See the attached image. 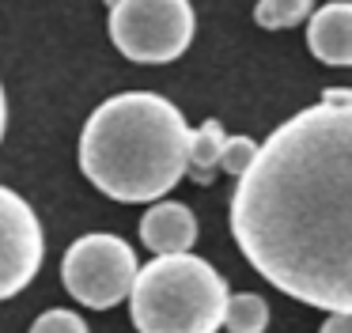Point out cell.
Returning <instances> with one entry per match:
<instances>
[{"label": "cell", "mask_w": 352, "mask_h": 333, "mask_svg": "<svg viewBox=\"0 0 352 333\" xmlns=\"http://www.w3.org/2000/svg\"><path fill=\"white\" fill-rule=\"evenodd\" d=\"M231 235L284 295L352 310V98H322L258 144L231 193Z\"/></svg>", "instance_id": "6da1fadb"}, {"label": "cell", "mask_w": 352, "mask_h": 333, "mask_svg": "<svg viewBox=\"0 0 352 333\" xmlns=\"http://www.w3.org/2000/svg\"><path fill=\"white\" fill-rule=\"evenodd\" d=\"M190 125L170 98L122 91L91 110L80 133V171L122 204L160 201L186 174Z\"/></svg>", "instance_id": "7a4b0ae2"}, {"label": "cell", "mask_w": 352, "mask_h": 333, "mask_svg": "<svg viewBox=\"0 0 352 333\" xmlns=\"http://www.w3.org/2000/svg\"><path fill=\"white\" fill-rule=\"evenodd\" d=\"M223 307V277L193 254H160L137 269L129 288V314L140 333H216Z\"/></svg>", "instance_id": "3957f363"}, {"label": "cell", "mask_w": 352, "mask_h": 333, "mask_svg": "<svg viewBox=\"0 0 352 333\" xmlns=\"http://www.w3.org/2000/svg\"><path fill=\"white\" fill-rule=\"evenodd\" d=\"M110 38L133 65L178 61L193 42L197 15L190 0H107Z\"/></svg>", "instance_id": "277c9868"}, {"label": "cell", "mask_w": 352, "mask_h": 333, "mask_svg": "<svg viewBox=\"0 0 352 333\" xmlns=\"http://www.w3.org/2000/svg\"><path fill=\"white\" fill-rule=\"evenodd\" d=\"M137 254L118 235H84L61 257V284L76 303L95 310H110L129 299L137 280Z\"/></svg>", "instance_id": "5b68a950"}, {"label": "cell", "mask_w": 352, "mask_h": 333, "mask_svg": "<svg viewBox=\"0 0 352 333\" xmlns=\"http://www.w3.org/2000/svg\"><path fill=\"white\" fill-rule=\"evenodd\" d=\"M46 235L34 208L12 186H0V299L19 295L42 269Z\"/></svg>", "instance_id": "8992f818"}, {"label": "cell", "mask_w": 352, "mask_h": 333, "mask_svg": "<svg viewBox=\"0 0 352 333\" xmlns=\"http://www.w3.org/2000/svg\"><path fill=\"white\" fill-rule=\"evenodd\" d=\"M311 53L329 68H352V0H329L307 27Z\"/></svg>", "instance_id": "52a82bcc"}, {"label": "cell", "mask_w": 352, "mask_h": 333, "mask_svg": "<svg viewBox=\"0 0 352 333\" xmlns=\"http://www.w3.org/2000/svg\"><path fill=\"white\" fill-rule=\"evenodd\" d=\"M140 242L160 254H190L197 242V219L182 201H160L140 216Z\"/></svg>", "instance_id": "ba28073f"}, {"label": "cell", "mask_w": 352, "mask_h": 333, "mask_svg": "<svg viewBox=\"0 0 352 333\" xmlns=\"http://www.w3.org/2000/svg\"><path fill=\"white\" fill-rule=\"evenodd\" d=\"M223 140H228V133H223V125L216 118H208L201 129H193L190 133V151H186V174H190L197 186H208V182L216 178V171H220V151H223Z\"/></svg>", "instance_id": "9c48e42d"}, {"label": "cell", "mask_w": 352, "mask_h": 333, "mask_svg": "<svg viewBox=\"0 0 352 333\" xmlns=\"http://www.w3.org/2000/svg\"><path fill=\"white\" fill-rule=\"evenodd\" d=\"M223 325L228 333H265L269 325V303L254 292H239L228 295V307H223Z\"/></svg>", "instance_id": "30bf717a"}, {"label": "cell", "mask_w": 352, "mask_h": 333, "mask_svg": "<svg viewBox=\"0 0 352 333\" xmlns=\"http://www.w3.org/2000/svg\"><path fill=\"white\" fill-rule=\"evenodd\" d=\"M311 12H314V0H258L254 19L265 30H288V27H299Z\"/></svg>", "instance_id": "8fae6325"}, {"label": "cell", "mask_w": 352, "mask_h": 333, "mask_svg": "<svg viewBox=\"0 0 352 333\" xmlns=\"http://www.w3.org/2000/svg\"><path fill=\"white\" fill-rule=\"evenodd\" d=\"M254 155H258V144L250 136H228L223 140V151H220V171L231 174V178H243L250 171Z\"/></svg>", "instance_id": "7c38bea8"}, {"label": "cell", "mask_w": 352, "mask_h": 333, "mask_svg": "<svg viewBox=\"0 0 352 333\" xmlns=\"http://www.w3.org/2000/svg\"><path fill=\"white\" fill-rule=\"evenodd\" d=\"M31 333H87V322L76 314V310H46V314H38L31 322Z\"/></svg>", "instance_id": "4fadbf2b"}, {"label": "cell", "mask_w": 352, "mask_h": 333, "mask_svg": "<svg viewBox=\"0 0 352 333\" xmlns=\"http://www.w3.org/2000/svg\"><path fill=\"white\" fill-rule=\"evenodd\" d=\"M318 333H352V310H341V314H329L322 322Z\"/></svg>", "instance_id": "5bb4252c"}, {"label": "cell", "mask_w": 352, "mask_h": 333, "mask_svg": "<svg viewBox=\"0 0 352 333\" xmlns=\"http://www.w3.org/2000/svg\"><path fill=\"white\" fill-rule=\"evenodd\" d=\"M4 125H8V98H4V87H0V140H4Z\"/></svg>", "instance_id": "9a60e30c"}]
</instances>
